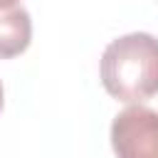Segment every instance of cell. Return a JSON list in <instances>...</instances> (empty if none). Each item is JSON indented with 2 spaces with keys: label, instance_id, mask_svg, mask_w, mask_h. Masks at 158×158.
<instances>
[{
  "label": "cell",
  "instance_id": "cell-1",
  "mask_svg": "<svg viewBox=\"0 0 158 158\" xmlns=\"http://www.w3.org/2000/svg\"><path fill=\"white\" fill-rule=\"evenodd\" d=\"M101 84L118 101H146L158 94V37L131 32L101 54Z\"/></svg>",
  "mask_w": 158,
  "mask_h": 158
},
{
  "label": "cell",
  "instance_id": "cell-2",
  "mask_svg": "<svg viewBox=\"0 0 158 158\" xmlns=\"http://www.w3.org/2000/svg\"><path fill=\"white\" fill-rule=\"evenodd\" d=\"M111 146L118 158H158V111L128 106L111 123Z\"/></svg>",
  "mask_w": 158,
  "mask_h": 158
},
{
  "label": "cell",
  "instance_id": "cell-3",
  "mask_svg": "<svg viewBox=\"0 0 158 158\" xmlns=\"http://www.w3.org/2000/svg\"><path fill=\"white\" fill-rule=\"evenodd\" d=\"M32 40V20L22 5L0 7V59L22 54Z\"/></svg>",
  "mask_w": 158,
  "mask_h": 158
},
{
  "label": "cell",
  "instance_id": "cell-4",
  "mask_svg": "<svg viewBox=\"0 0 158 158\" xmlns=\"http://www.w3.org/2000/svg\"><path fill=\"white\" fill-rule=\"evenodd\" d=\"M17 5V0H0V7H12Z\"/></svg>",
  "mask_w": 158,
  "mask_h": 158
},
{
  "label": "cell",
  "instance_id": "cell-5",
  "mask_svg": "<svg viewBox=\"0 0 158 158\" xmlns=\"http://www.w3.org/2000/svg\"><path fill=\"white\" fill-rule=\"evenodd\" d=\"M0 111H2V84H0Z\"/></svg>",
  "mask_w": 158,
  "mask_h": 158
}]
</instances>
